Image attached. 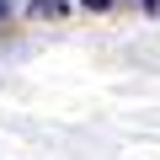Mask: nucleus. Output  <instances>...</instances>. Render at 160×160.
Returning <instances> with one entry per match:
<instances>
[{
  "label": "nucleus",
  "mask_w": 160,
  "mask_h": 160,
  "mask_svg": "<svg viewBox=\"0 0 160 160\" xmlns=\"http://www.w3.org/2000/svg\"><path fill=\"white\" fill-rule=\"evenodd\" d=\"M86 6H112V0H86Z\"/></svg>",
  "instance_id": "nucleus-1"
},
{
  "label": "nucleus",
  "mask_w": 160,
  "mask_h": 160,
  "mask_svg": "<svg viewBox=\"0 0 160 160\" xmlns=\"http://www.w3.org/2000/svg\"><path fill=\"white\" fill-rule=\"evenodd\" d=\"M0 16H6V0H0Z\"/></svg>",
  "instance_id": "nucleus-2"
},
{
  "label": "nucleus",
  "mask_w": 160,
  "mask_h": 160,
  "mask_svg": "<svg viewBox=\"0 0 160 160\" xmlns=\"http://www.w3.org/2000/svg\"><path fill=\"white\" fill-rule=\"evenodd\" d=\"M144 6H155V0H144Z\"/></svg>",
  "instance_id": "nucleus-3"
}]
</instances>
